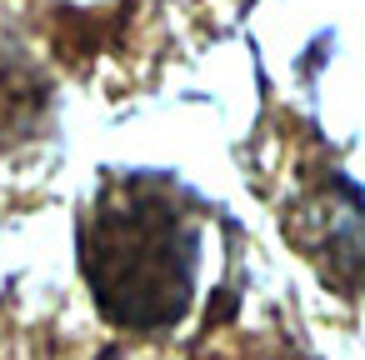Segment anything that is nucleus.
Here are the masks:
<instances>
[{
    "label": "nucleus",
    "instance_id": "nucleus-1",
    "mask_svg": "<svg viewBox=\"0 0 365 360\" xmlns=\"http://www.w3.org/2000/svg\"><path fill=\"white\" fill-rule=\"evenodd\" d=\"M200 230L165 180L110 185L81 230V265L101 315L120 330H160L180 320L195 285Z\"/></svg>",
    "mask_w": 365,
    "mask_h": 360
}]
</instances>
